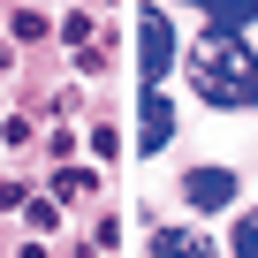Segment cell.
Wrapping results in <instances>:
<instances>
[{
	"label": "cell",
	"mask_w": 258,
	"mask_h": 258,
	"mask_svg": "<svg viewBox=\"0 0 258 258\" xmlns=\"http://www.w3.org/2000/svg\"><path fill=\"white\" fill-rule=\"evenodd\" d=\"M182 198L213 213V205H228V198H235V175H228V167H190V175H182Z\"/></svg>",
	"instance_id": "2"
},
{
	"label": "cell",
	"mask_w": 258,
	"mask_h": 258,
	"mask_svg": "<svg viewBox=\"0 0 258 258\" xmlns=\"http://www.w3.org/2000/svg\"><path fill=\"white\" fill-rule=\"evenodd\" d=\"M167 129H175L167 99H145V152H160V145H167Z\"/></svg>",
	"instance_id": "6"
},
{
	"label": "cell",
	"mask_w": 258,
	"mask_h": 258,
	"mask_svg": "<svg viewBox=\"0 0 258 258\" xmlns=\"http://www.w3.org/2000/svg\"><path fill=\"white\" fill-rule=\"evenodd\" d=\"M190 84L205 106H258V53L235 31H205L190 46Z\"/></svg>",
	"instance_id": "1"
},
{
	"label": "cell",
	"mask_w": 258,
	"mask_h": 258,
	"mask_svg": "<svg viewBox=\"0 0 258 258\" xmlns=\"http://www.w3.org/2000/svg\"><path fill=\"white\" fill-rule=\"evenodd\" d=\"M198 8L213 16V31H235V23H250V16H258V0H198Z\"/></svg>",
	"instance_id": "5"
},
{
	"label": "cell",
	"mask_w": 258,
	"mask_h": 258,
	"mask_svg": "<svg viewBox=\"0 0 258 258\" xmlns=\"http://www.w3.org/2000/svg\"><path fill=\"white\" fill-rule=\"evenodd\" d=\"M167 53H175L167 16H145V76H160V69H167Z\"/></svg>",
	"instance_id": "3"
},
{
	"label": "cell",
	"mask_w": 258,
	"mask_h": 258,
	"mask_svg": "<svg viewBox=\"0 0 258 258\" xmlns=\"http://www.w3.org/2000/svg\"><path fill=\"white\" fill-rule=\"evenodd\" d=\"M235 258H258V213L235 220Z\"/></svg>",
	"instance_id": "7"
},
{
	"label": "cell",
	"mask_w": 258,
	"mask_h": 258,
	"mask_svg": "<svg viewBox=\"0 0 258 258\" xmlns=\"http://www.w3.org/2000/svg\"><path fill=\"white\" fill-rule=\"evenodd\" d=\"M152 258H213V243L190 228H167V235H152Z\"/></svg>",
	"instance_id": "4"
}]
</instances>
